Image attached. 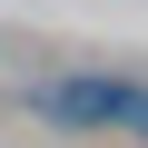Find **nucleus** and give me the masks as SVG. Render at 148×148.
<instances>
[{
	"label": "nucleus",
	"instance_id": "nucleus-1",
	"mask_svg": "<svg viewBox=\"0 0 148 148\" xmlns=\"http://www.w3.org/2000/svg\"><path fill=\"white\" fill-rule=\"evenodd\" d=\"M30 119H49V128H99V138H138V148H148V89H138V79H40V89H30Z\"/></svg>",
	"mask_w": 148,
	"mask_h": 148
}]
</instances>
